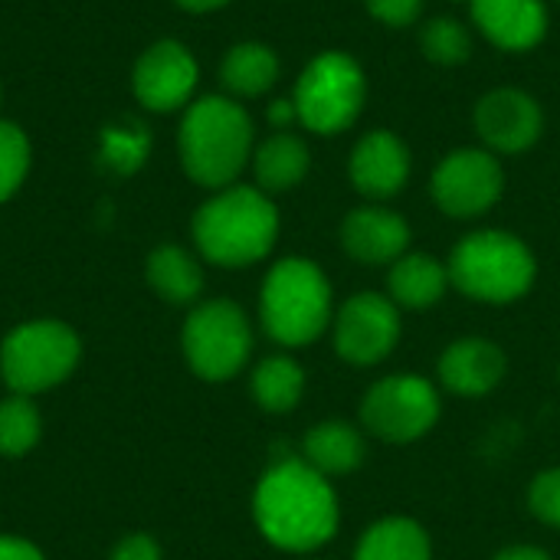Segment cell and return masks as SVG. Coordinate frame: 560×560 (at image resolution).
<instances>
[{"mask_svg": "<svg viewBox=\"0 0 560 560\" xmlns=\"http://www.w3.org/2000/svg\"><path fill=\"white\" fill-rule=\"evenodd\" d=\"M308 164H312L308 144L289 131H276L253 151L256 184L266 194H282V190H292L295 184H302L308 174Z\"/></svg>", "mask_w": 560, "mask_h": 560, "instance_id": "obj_20", "label": "cell"}, {"mask_svg": "<svg viewBox=\"0 0 560 560\" xmlns=\"http://www.w3.org/2000/svg\"><path fill=\"white\" fill-rule=\"evenodd\" d=\"M469 7L479 30L502 49H532L548 33V10L541 0H469Z\"/></svg>", "mask_w": 560, "mask_h": 560, "instance_id": "obj_17", "label": "cell"}, {"mask_svg": "<svg viewBox=\"0 0 560 560\" xmlns=\"http://www.w3.org/2000/svg\"><path fill=\"white\" fill-rule=\"evenodd\" d=\"M30 171V138L20 125L0 118V203L10 200Z\"/></svg>", "mask_w": 560, "mask_h": 560, "instance_id": "obj_27", "label": "cell"}, {"mask_svg": "<svg viewBox=\"0 0 560 560\" xmlns=\"http://www.w3.org/2000/svg\"><path fill=\"white\" fill-rule=\"evenodd\" d=\"M82 345L79 335L56 318H36L26 325H16L0 348V371L3 381L30 397L43 394L56 384H62L75 364H79Z\"/></svg>", "mask_w": 560, "mask_h": 560, "instance_id": "obj_6", "label": "cell"}, {"mask_svg": "<svg viewBox=\"0 0 560 560\" xmlns=\"http://www.w3.org/2000/svg\"><path fill=\"white\" fill-rule=\"evenodd\" d=\"M249 387L266 413H289L305 394V371L289 354H272L253 371Z\"/></svg>", "mask_w": 560, "mask_h": 560, "instance_id": "obj_24", "label": "cell"}, {"mask_svg": "<svg viewBox=\"0 0 560 560\" xmlns=\"http://www.w3.org/2000/svg\"><path fill=\"white\" fill-rule=\"evenodd\" d=\"M351 184L371 200H390L410 177V151L394 131H371L351 154Z\"/></svg>", "mask_w": 560, "mask_h": 560, "instance_id": "obj_14", "label": "cell"}, {"mask_svg": "<svg viewBox=\"0 0 560 560\" xmlns=\"http://www.w3.org/2000/svg\"><path fill=\"white\" fill-rule=\"evenodd\" d=\"M505 187L502 164L482 148H459L446 154L433 174V200L446 217L472 220L489 213Z\"/></svg>", "mask_w": 560, "mask_h": 560, "instance_id": "obj_10", "label": "cell"}, {"mask_svg": "<svg viewBox=\"0 0 560 560\" xmlns=\"http://www.w3.org/2000/svg\"><path fill=\"white\" fill-rule=\"evenodd\" d=\"M276 240L279 210L259 187L230 184L194 213V243L213 266H253L272 253Z\"/></svg>", "mask_w": 560, "mask_h": 560, "instance_id": "obj_2", "label": "cell"}, {"mask_svg": "<svg viewBox=\"0 0 560 560\" xmlns=\"http://www.w3.org/2000/svg\"><path fill=\"white\" fill-rule=\"evenodd\" d=\"M364 95L368 82L361 66L345 52H322L299 75L292 102L308 131L338 135L361 115Z\"/></svg>", "mask_w": 560, "mask_h": 560, "instance_id": "obj_7", "label": "cell"}, {"mask_svg": "<svg viewBox=\"0 0 560 560\" xmlns=\"http://www.w3.org/2000/svg\"><path fill=\"white\" fill-rule=\"evenodd\" d=\"M253 515L262 538L292 555L318 551L341 522L331 482L305 459H282L259 479Z\"/></svg>", "mask_w": 560, "mask_h": 560, "instance_id": "obj_1", "label": "cell"}, {"mask_svg": "<svg viewBox=\"0 0 560 560\" xmlns=\"http://www.w3.org/2000/svg\"><path fill=\"white\" fill-rule=\"evenodd\" d=\"M108 560H161V548L148 535H128L115 545Z\"/></svg>", "mask_w": 560, "mask_h": 560, "instance_id": "obj_30", "label": "cell"}, {"mask_svg": "<svg viewBox=\"0 0 560 560\" xmlns=\"http://www.w3.org/2000/svg\"><path fill=\"white\" fill-rule=\"evenodd\" d=\"M492 560H551V555L541 551V548H535V545H515V548L499 551Z\"/></svg>", "mask_w": 560, "mask_h": 560, "instance_id": "obj_33", "label": "cell"}, {"mask_svg": "<svg viewBox=\"0 0 560 560\" xmlns=\"http://www.w3.org/2000/svg\"><path fill=\"white\" fill-rule=\"evenodd\" d=\"M420 46L423 52L433 59V62H443V66H456V62H466L469 52H472V36L469 30L453 20V16H436L430 20L423 30H420Z\"/></svg>", "mask_w": 560, "mask_h": 560, "instance_id": "obj_26", "label": "cell"}, {"mask_svg": "<svg viewBox=\"0 0 560 560\" xmlns=\"http://www.w3.org/2000/svg\"><path fill=\"white\" fill-rule=\"evenodd\" d=\"M177 151L194 184L223 190L253 158V118L226 95H203L184 112Z\"/></svg>", "mask_w": 560, "mask_h": 560, "instance_id": "obj_3", "label": "cell"}, {"mask_svg": "<svg viewBox=\"0 0 560 560\" xmlns=\"http://www.w3.org/2000/svg\"><path fill=\"white\" fill-rule=\"evenodd\" d=\"M197 79H200V69H197L194 52L177 39H161V43H151L138 56L131 89L144 108L174 112L190 102Z\"/></svg>", "mask_w": 560, "mask_h": 560, "instance_id": "obj_12", "label": "cell"}, {"mask_svg": "<svg viewBox=\"0 0 560 560\" xmlns=\"http://www.w3.org/2000/svg\"><path fill=\"white\" fill-rule=\"evenodd\" d=\"M433 545L420 522L413 518H384L371 525L361 541L354 560H430Z\"/></svg>", "mask_w": 560, "mask_h": 560, "instance_id": "obj_22", "label": "cell"}, {"mask_svg": "<svg viewBox=\"0 0 560 560\" xmlns=\"http://www.w3.org/2000/svg\"><path fill=\"white\" fill-rule=\"evenodd\" d=\"M148 285L171 305H190L203 292V269L200 262L180 246H161L148 256Z\"/></svg>", "mask_w": 560, "mask_h": 560, "instance_id": "obj_21", "label": "cell"}, {"mask_svg": "<svg viewBox=\"0 0 560 560\" xmlns=\"http://www.w3.org/2000/svg\"><path fill=\"white\" fill-rule=\"evenodd\" d=\"M476 131L492 151L522 154L541 138L545 115H541V105L528 92L495 89L482 95L476 105Z\"/></svg>", "mask_w": 560, "mask_h": 560, "instance_id": "obj_13", "label": "cell"}, {"mask_svg": "<svg viewBox=\"0 0 560 560\" xmlns=\"http://www.w3.org/2000/svg\"><path fill=\"white\" fill-rule=\"evenodd\" d=\"M368 10L387 26H407L420 16L423 0H368Z\"/></svg>", "mask_w": 560, "mask_h": 560, "instance_id": "obj_29", "label": "cell"}, {"mask_svg": "<svg viewBox=\"0 0 560 560\" xmlns=\"http://www.w3.org/2000/svg\"><path fill=\"white\" fill-rule=\"evenodd\" d=\"M400 341V308L390 295L358 292L335 315V351L341 361L381 364Z\"/></svg>", "mask_w": 560, "mask_h": 560, "instance_id": "obj_11", "label": "cell"}, {"mask_svg": "<svg viewBox=\"0 0 560 560\" xmlns=\"http://www.w3.org/2000/svg\"><path fill=\"white\" fill-rule=\"evenodd\" d=\"M466 3H469V0H466Z\"/></svg>", "mask_w": 560, "mask_h": 560, "instance_id": "obj_35", "label": "cell"}, {"mask_svg": "<svg viewBox=\"0 0 560 560\" xmlns=\"http://www.w3.org/2000/svg\"><path fill=\"white\" fill-rule=\"evenodd\" d=\"M223 85L240 98H256L269 92L279 79V56L266 43H236L220 66Z\"/></svg>", "mask_w": 560, "mask_h": 560, "instance_id": "obj_23", "label": "cell"}, {"mask_svg": "<svg viewBox=\"0 0 560 560\" xmlns=\"http://www.w3.org/2000/svg\"><path fill=\"white\" fill-rule=\"evenodd\" d=\"M440 420V394L420 374H390L361 400V423L384 443H413Z\"/></svg>", "mask_w": 560, "mask_h": 560, "instance_id": "obj_9", "label": "cell"}, {"mask_svg": "<svg viewBox=\"0 0 560 560\" xmlns=\"http://www.w3.org/2000/svg\"><path fill=\"white\" fill-rule=\"evenodd\" d=\"M0 560H43L39 548L23 541V538H13V535H0Z\"/></svg>", "mask_w": 560, "mask_h": 560, "instance_id": "obj_31", "label": "cell"}, {"mask_svg": "<svg viewBox=\"0 0 560 560\" xmlns=\"http://www.w3.org/2000/svg\"><path fill=\"white\" fill-rule=\"evenodd\" d=\"M446 269L450 282L463 295L489 305L518 302L538 276L532 249L505 230L469 233L466 240L456 243Z\"/></svg>", "mask_w": 560, "mask_h": 560, "instance_id": "obj_5", "label": "cell"}, {"mask_svg": "<svg viewBox=\"0 0 560 560\" xmlns=\"http://www.w3.org/2000/svg\"><path fill=\"white\" fill-rule=\"evenodd\" d=\"M43 433V417L36 410V404L23 394L0 400V453L16 459L26 456Z\"/></svg>", "mask_w": 560, "mask_h": 560, "instance_id": "obj_25", "label": "cell"}, {"mask_svg": "<svg viewBox=\"0 0 560 560\" xmlns=\"http://www.w3.org/2000/svg\"><path fill=\"white\" fill-rule=\"evenodd\" d=\"M364 453H368V446H364L361 430H354L345 420L315 423L305 433V443H302V459L312 469H318L325 479L328 476H348V472H354L364 463Z\"/></svg>", "mask_w": 560, "mask_h": 560, "instance_id": "obj_19", "label": "cell"}, {"mask_svg": "<svg viewBox=\"0 0 560 560\" xmlns=\"http://www.w3.org/2000/svg\"><path fill=\"white\" fill-rule=\"evenodd\" d=\"M184 358L203 381H230L243 371L253 351V328L240 305L213 299L197 305L184 322Z\"/></svg>", "mask_w": 560, "mask_h": 560, "instance_id": "obj_8", "label": "cell"}, {"mask_svg": "<svg viewBox=\"0 0 560 560\" xmlns=\"http://www.w3.org/2000/svg\"><path fill=\"white\" fill-rule=\"evenodd\" d=\"M174 3H180V7L190 10V13H207V10H217V7H223V3H230V0H174Z\"/></svg>", "mask_w": 560, "mask_h": 560, "instance_id": "obj_34", "label": "cell"}, {"mask_svg": "<svg viewBox=\"0 0 560 560\" xmlns=\"http://www.w3.org/2000/svg\"><path fill=\"white\" fill-rule=\"evenodd\" d=\"M509 371L505 351L489 338H459L440 358V384L459 397L492 394Z\"/></svg>", "mask_w": 560, "mask_h": 560, "instance_id": "obj_16", "label": "cell"}, {"mask_svg": "<svg viewBox=\"0 0 560 560\" xmlns=\"http://www.w3.org/2000/svg\"><path fill=\"white\" fill-rule=\"evenodd\" d=\"M341 246L351 259L364 266L397 262L410 246V226L400 213L384 207L351 210L341 223Z\"/></svg>", "mask_w": 560, "mask_h": 560, "instance_id": "obj_15", "label": "cell"}, {"mask_svg": "<svg viewBox=\"0 0 560 560\" xmlns=\"http://www.w3.org/2000/svg\"><path fill=\"white\" fill-rule=\"evenodd\" d=\"M259 318L282 348H305L331 325V282L312 262L289 256L276 262L259 292Z\"/></svg>", "mask_w": 560, "mask_h": 560, "instance_id": "obj_4", "label": "cell"}, {"mask_svg": "<svg viewBox=\"0 0 560 560\" xmlns=\"http://www.w3.org/2000/svg\"><path fill=\"white\" fill-rule=\"evenodd\" d=\"M528 509L538 522L560 528V469H548L535 476L528 489Z\"/></svg>", "mask_w": 560, "mask_h": 560, "instance_id": "obj_28", "label": "cell"}, {"mask_svg": "<svg viewBox=\"0 0 560 560\" xmlns=\"http://www.w3.org/2000/svg\"><path fill=\"white\" fill-rule=\"evenodd\" d=\"M269 121H272V128H289L292 121H299L295 102H292V98H276V102L269 105Z\"/></svg>", "mask_w": 560, "mask_h": 560, "instance_id": "obj_32", "label": "cell"}, {"mask_svg": "<svg viewBox=\"0 0 560 560\" xmlns=\"http://www.w3.org/2000/svg\"><path fill=\"white\" fill-rule=\"evenodd\" d=\"M450 269L427 253H404L387 276V289L397 308H430L450 289Z\"/></svg>", "mask_w": 560, "mask_h": 560, "instance_id": "obj_18", "label": "cell"}]
</instances>
